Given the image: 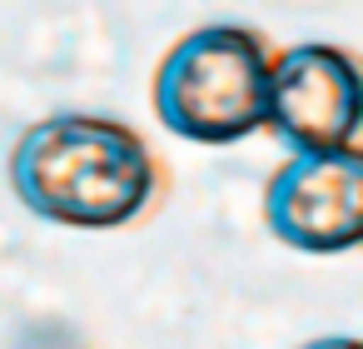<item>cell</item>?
Listing matches in <instances>:
<instances>
[{
    "label": "cell",
    "mask_w": 363,
    "mask_h": 349,
    "mask_svg": "<svg viewBox=\"0 0 363 349\" xmlns=\"http://www.w3.org/2000/svg\"><path fill=\"white\" fill-rule=\"evenodd\" d=\"M298 349H358V339L353 334H323V339H308Z\"/></svg>",
    "instance_id": "5"
},
{
    "label": "cell",
    "mask_w": 363,
    "mask_h": 349,
    "mask_svg": "<svg viewBox=\"0 0 363 349\" xmlns=\"http://www.w3.org/2000/svg\"><path fill=\"white\" fill-rule=\"evenodd\" d=\"M264 225L298 254H343L363 240V155L323 150L284 160L264 185Z\"/></svg>",
    "instance_id": "4"
},
{
    "label": "cell",
    "mask_w": 363,
    "mask_h": 349,
    "mask_svg": "<svg viewBox=\"0 0 363 349\" xmlns=\"http://www.w3.org/2000/svg\"><path fill=\"white\" fill-rule=\"evenodd\" d=\"M264 125L284 145H294V155L358 150L363 85H358L353 55L338 45H318V41L269 55Z\"/></svg>",
    "instance_id": "3"
},
{
    "label": "cell",
    "mask_w": 363,
    "mask_h": 349,
    "mask_svg": "<svg viewBox=\"0 0 363 349\" xmlns=\"http://www.w3.org/2000/svg\"><path fill=\"white\" fill-rule=\"evenodd\" d=\"M11 190L35 220L65 230H120L150 210L160 165L130 125L70 110L35 120L16 140Z\"/></svg>",
    "instance_id": "1"
},
{
    "label": "cell",
    "mask_w": 363,
    "mask_h": 349,
    "mask_svg": "<svg viewBox=\"0 0 363 349\" xmlns=\"http://www.w3.org/2000/svg\"><path fill=\"white\" fill-rule=\"evenodd\" d=\"M155 120L194 145H239L264 130L269 45L259 31L214 21L179 36L155 65Z\"/></svg>",
    "instance_id": "2"
}]
</instances>
